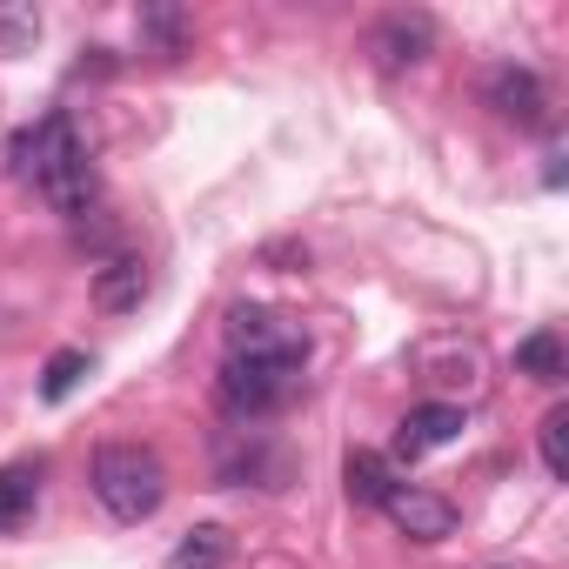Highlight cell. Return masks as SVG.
<instances>
[{"mask_svg":"<svg viewBox=\"0 0 569 569\" xmlns=\"http://www.w3.org/2000/svg\"><path fill=\"white\" fill-rule=\"evenodd\" d=\"M302 369H309V342H289V349H241L221 362L214 376V402L234 416V422H254V416H274L302 396Z\"/></svg>","mask_w":569,"mask_h":569,"instance_id":"2","label":"cell"},{"mask_svg":"<svg viewBox=\"0 0 569 569\" xmlns=\"http://www.w3.org/2000/svg\"><path fill=\"white\" fill-rule=\"evenodd\" d=\"M516 376H529V382H562V376H569V362H562V342H556L549 329L522 336V342H516Z\"/></svg>","mask_w":569,"mask_h":569,"instance_id":"12","label":"cell"},{"mask_svg":"<svg viewBox=\"0 0 569 569\" xmlns=\"http://www.w3.org/2000/svg\"><path fill=\"white\" fill-rule=\"evenodd\" d=\"M141 34H154L161 48H181L188 41V14L181 8H141Z\"/></svg>","mask_w":569,"mask_h":569,"instance_id":"17","label":"cell"},{"mask_svg":"<svg viewBox=\"0 0 569 569\" xmlns=\"http://www.w3.org/2000/svg\"><path fill=\"white\" fill-rule=\"evenodd\" d=\"M41 502V462H8L0 469V536L21 529Z\"/></svg>","mask_w":569,"mask_h":569,"instance_id":"10","label":"cell"},{"mask_svg":"<svg viewBox=\"0 0 569 569\" xmlns=\"http://www.w3.org/2000/svg\"><path fill=\"white\" fill-rule=\"evenodd\" d=\"M429 48H436V21H429V14H389V21L369 34V54H376L389 74L422 68V61H429Z\"/></svg>","mask_w":569,"mask_h":569,"instance_id":"4","label":"cell"},{"mask_svg":"<svg viewBox=\"0 0 569 569\" xmlns=\"http://www.w3.org/2000/svg\"><path fill=\"white\" fill-rule=\"evenodd\" d=\"M161 569H228V529H221V522L188 529V536L168 549V562H161Z\"/></svg>","mask_w":569,"mask_h":569,"instance_id":"11","label":"cell"},{"mask_svg":"<svg viewBox=\"0 0 569 569\" xmlns=\"http://www.w3.org/2000/svg\"><path fill=\"white\" fill-rule=\"evenodd\" d=\"M462 436V409L456 402H422V409H409L402 416V429H396V456H429V449H442V442H456Z\"/></svg>","mask_w":569,"mask_h":569,"instance_id":"7","label":"cell"},{"mask_svg":"<svg viewBox=\"0 0 569 569\" xmlns=\"http://www.w3.org/2000/svg\"><path fill=\"white\" fill-rule=\"evenodd\" d=\"M141 296H148V261L141 254H114L108 268H94V309L101 316H128V309H141Z\"/></svg>","mask_w":569,"mask_h":569,"instance_id":"8","label":"cell"},{"mask_svg":"<svg viewBox=\"0 0 569 569\" xmlns=\"http://www.w3.org/2000/svg\"><path fill=\"white\" fill-rule=\"evenodd\" d=\"M382 509H389V522H396L402 536H416V542H442V536H456V509H449L442 496H429V489L396 482V489L382 496Z\"/></svg>","mask_w":569,"mask_h":569,"instance_id":"5","label":"cell"},{"mask_svg":"<svg viewBox=\"0 0 569 569\" xmlns=\"http://www.w3.org/2000/svg\"><path fill=\"white\" fill-rule=\"evenodd\" d=\"M94 362L81 356V349H61V356H48V369H41V396L48 402H68L74 389H81V376H88Z\"/></svg>","mask_w":569,"mask_h":569,"instance_id":"14","label":"cell"},{"mask_svg":"<svg viewBox=\"0 0 569 569\" xmlns=\"http://www.w3.org/2000/svg\"><path fill=\"white\" fill-rule=\"evenodd\" d=\"M88 489H94V502H101L114 522H148V516L168 502V469H161V456L141 449V442H108V449H94Z\"/></svg>","mask_w":569,"mask_h":569,"instance_id":"3","label":"cell"},{"mask_svg":"<svg viewBox=\"0 0 569 569\" xmlns=\"http://www.w3.org/2000/svg\"><path fill=\"white\" fill-rule=\"evenodd\" d=\"M14 174H28L48 194V208L68 214V221H81L94 208V194H101L94 161H88V141H81L74 114H61V108L14 134Z\"/></svg>","mask_w":569,"mask_h":569,"instance_id":"1","label":"cell"},{"mask_svg":"<svg viewBox=\"0 0 569 569\" xmlns=\"http://www.w3.org/2000/svg\"><path fill=\"white\" fill-rule=\"evenodd\" d=\"M562 429H569V409H549L542 416V429H536V442H542V469L562 482L569 476V449H562Z\"/></svg>","mask_w":569,"mask_h":569,"instance_id":"16","label":"cell"},{"mask_svg":"<svg viewBox=\"0 0 569 569\" xmlns=\"http://www.w3.org/2000/svg\"><path fill=\"white\" fill-rule=\"evenodd\" d=\"M489 108L516 128H542L549 121V94L536 81V68H496L489 74Z\"/></svg>","mask_w":569,"mask_h":569,"instance_id":"6","label":"cell"},{"mask_svg":"<svg viewBox=\"0 0 569 569\" xmlns=\"http://www.w3.org/2000/svg\"><path fill=\"white\" fill-rule=\"evenodd\" d=\"M342 482H349V502H376V509H382V496L396 489V476H389V462H382L376 449H356V456L342 462Z\"/></svg>","mask_w":569,"mask_h":569,"instance_id":"13","label":"cell"},{"mask_svg":"<svg viewBox=\"0 0 569 569\" xmlns=\"http://www.w3.org/2000/svg\"><path fill=\"white\" fill-rule=\"evenodd\" d=\"M41 41V14L34 8H0V54H21Z\"/></svg>","mask_w":569,"mask_h":569,"instance_id":"15","label":"cell"},{"mask_svg":"<svg viewBox=\"0 0 569 569\" xmlns=\"http://www.w3.org/2000/svg\"><path fill=\"white\" fill-rule=\"evenodd\" d=\"M289 342H309L296 322H281V316H268V309H228V356H241V349H289Z\"/></svg>","mask_w":569,"mask_h":569,"instance_id":"9","label":"cell"}]
</instances>
